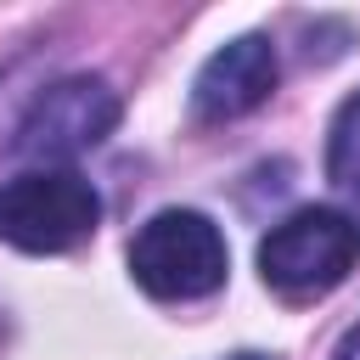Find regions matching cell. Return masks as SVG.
Listing matches in <instances>:
<instances>
[{"instance_id":"cell-1","label":"cell","mask_w":360,"mask_h":360,"mask_svg":"<svg viewBox=\"0 0 360 360\" xmlns=\"http://www.w3.org/2000/svg\"><path fill=\"white\" fill-rule=\"evenodd\" d=\"M354 264H360V225L343 208H326V202L292 208L259 242V276H264V287L281 292V298H292V304L343 287Z\"/></svg>"},{"instance_id":"cell-2","label":"cell","mask_w":360,"mask_h":360,"mask_svg":"<svg viewBox=\"0 0 360 360\" xmlns=\"http://www.w3.org/2000/svg\"><path fill=\"white\" fill-rule=\"evenodd\" d=\"M225 270H231L225 236L197 208H158L129 242V276L141 281V292H152L163 304L219 292Z\"/></svg>"},{"instance_id":"cell-3","label":"cell","mask_w":360,"mask_h":360,"mask_svg":"<svg viewBox=\"0 0 360 360\" xmlns=\"http://www.w3.org/2000/svg\"><path fill=\"white\" fill-rule=\"evenodd\" d=\"M101 225V191L56 163V169H22L0 180V242L22 253H68Z\"/></svg>"},{"instance_id":"cell-4","label":"cell","mask_w":360,"mask_h":360,"mask_svg":"<svg viewBox=\"0 0 360 360\" xmlns=\"http://www.w3.org/2000/svg\"><path fill=\"white\" fill-rule=\"evenodd\" d=\"M118 96L107 79L96 73H62L51 84H39L11 129V146L28 158H45V169H56L62 158H79L90 146H101L118 129Z\"/></svg>"},{"instance_id":"cell-5","label":"cell","mask_w":360,"mask_h":360,"mask_svg":"<svg viewBox=\"0 0 360 360\" xmlns=\"http://www.w3.org/2000/svg\"><path fill=\"white\" fill-rule=\"evenodd\" d=\"M281 79V62H276V45L264 34H242L231 45H219L202 68H197V84H191V112L202 124H225V118H242L253 107L270 101Z\"/></svg>"},{"instance_id":"cell-6","label":"cell","mask_w":360,"mask_h":360,"mask_svg":"<svg viewBox=\"0 0 360 360\" xmlns=\"http://www.w3.org/2000/svg\"><path fill=\"white\" fill-rule=\"evenodd\" d=\"M326 180L349 197H360V90L332 112V135H326Z\"/></svg>"},{"instance_id":"cell-7","label":"cell","mask_w":360,"mask_h":360,"mask_svg":"<svg viewBox=\"0 0 360 360\" xmlns=\"http://www.w3.org/2000/svg\"><path fill=\"white\" fill-rule=\"evenodd\" d=\"M332 360H360V321L343 332V343H338V354H332Z\"/></svg>"},{"instance_id":"cell-8","label":"cell","mask_w":360,"mask_h":360,"mask_svg":"<svg viewBox=\"0 0 360 360\" xmlns=\"http://www.w3.org/2000/svg\"><path fill=\"white\" fill-rule=\"evenodd\" d=\"M231 360H270V354H253V349H248V354H231Z\"/></svg>"}]
</instances>
